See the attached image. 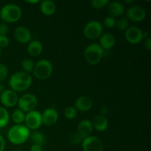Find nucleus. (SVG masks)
Segmentation results:
<instances>
[{
	"label": "nucleus",
	"mask_w": 151,
	"mask_h": 151,
	"mask_svg": "<svg viewBox=\"0 0 151 151\" xmlns=\"http://www.w3.org/2000/svg\"><path fill=\"white\" fill-rule=\"evenodd\" d=\"M42 44L37 40L30 41L27 47L29 54L33 57H37V56L40 55L42 52Z\"/></svg>",
	"instance_id": "21"
},
{
	"label": "nucleus",
	"mask_w": 151,
	"mask_h": 151,
	"mask_svg": "<svg viewBox=\"0 0 151 151\" xmlns=\"http://www.w3.org/2000/svg\"><path fill=\"white\" fill-rule=\"evenodd\" d=\"M82 147L84 151H103V145L101 140L94 136L83 139Z\"/></svg>",
	"instance_id": "8"
},
{
	"label": "nucleus",
	"mask_w": 151,
	"mask_h": 151,
	"mask_svg": "<svg viewBox=\"0 0 151 151\" xmlns=\"http://www.w3.org/2000/svg\"><path fill=\"white\" fill-rule=\"evenodd\" d=\"M52 65L49 60H41L35 65L33 73L35 78L39 80H46L51 76L52 73Z\"/></svg>",
	"instance_id": "5"
},
{
	"label": "nucleus",
	"mask_w": 151,
	"mask_h": 151,
	"mask_svg": "<svg viewBox=\"0 0 151 151\" xmlns=\"http://www.w3.org/2000/svg\"><path fill=\"white\" fill-rule=\"evenodd\" d=\"M108 124L109 122L106 116H102V115H97L94 118L92 126H94L97 131L102 132V131H106V128H108Z\"/></svg>",
	"instance_id": "19"
},
{
	"label": "nucleus",
	"mask_w": 151,
	"mask_h": 151,
	"mask_svg": "<svg viewBox=\"0 0 151 151\" xmlns=\"http://www.w3.org/2000/svg\"><path fill=\"white\" fill-rule=\"evenodd\" d=\"M14 36L16 41L22 44H26L30 41L31 33L25 27H18L14 30Z\"/></svg>",
	"instance_id": "14"
},
{
	"label": "nucleus",
	"mask_w": 151,
	"mask_h": 151,
	"mask_svg": "<svg viewBox=\"0 0 151 151\" xmlns=\"http://www.w3.org/2000/svg\"><path fill=\"white\" fill-rule=\"evenodd\" d=\"M83 139L81 137V136L78 135V134H73L72 135H70L69 138V142L72 145H78L79 143L82 142Z\"/></svg>",
	"instance_id": "29"
},
{
	"label": "nucleus",
	"mask_w": 151,
	"mask_h": 151,
	"mask_svg": "<svg viewBox=\"0 0 151 151\" xmlns=\"http://www.w3.org/2000/svg\"><path fill=\"white\" fill-rule=\"evenodd\" d=\"M13 151H21L20 150H13Z\"/></svg>",
	"instance_id": "39"
},
{
	"label": "nucleus",
	"mask_w": 151,
	"mask_h": 151,
	"mask_svg": "<svg viewBox=\"0 0 151 151\" xmlns=\"http://www.w3.org/2000/svg\"><path fill=\"white\" fill-rule=\"evenodd\" d=\"M9 28L6 24H0V35H6L8 33Z\"/></svg>",
	"instance_id": "33"
},
{
	"label": "nucleus",
	"mask_w": 151,
	"mask_h": 151,
	"mask_svg": "<svg viewBox=\"0 0 151 151\" xmlns=\"http://www.w3.org/2000/svg\"><path fill=\"white\" fill-rule=\"evenodd\" d=\"M116 24V22H115L114 18L111 17V16H108L104 20V26L106 28H113L114 27Z\"/></svg>",
	"instance_id": "31"
},
{
	"label": "nucleus",
	"mask_w": 151,
	"mask_h": 151,
	"mask_svg": "<svg viewBox=\"0 0 151 151\" xmlns=\"http://www.w3.org/2000/svg\"><path fill=\"white\" fill-rule=\"evenodd\" d=\"M24 114L20 109H16L12 114V119L17 125H20L21 123H22L24 121Z\"/></svg>",
	"instance_id": "24"
},
{
	"label": "nucleus",
	"mask_w": 151,
	"mask_h": 151,
	"mask_svg": "<svg viewBox=\"0 0 151 151\" xmlns=\"http://www.w3.org/2000/svg\"><path fill=\"white\" fill-rule=\"evenodd\" d=\"M22 9L15 4H5L0 10V18L6 23L18 22L22 17Z\"/></svg>",
	"instance_id": "3"
},
{
	"label": "nucleus",
	"mask_w": 151,
	"mask_h": 151,
	"mask_svg": "<svg viewBox=\"0 0 151 151\" xmlns=\"http://www.w3.org/2000/svg\"><path fill=\"white\" fill-rule=\"evenodd\" d=\"M1 103L6 107L11 108L16 106L18 103V95L14 91L11 89L4 90L0 96Z\"/></svg>",
	"instance_id": "11"
},
{
	"label": "nucleus",
	"mask_w": 151,
	"mask_h": 151,
	"mask_svg": "<svg viewBox=\"0 0 151 151\" xmlns=\"http://www.w3.org/2000/svg\"><path fill=\"white\" fill-rule=\"evenodd\" d=\"M100 46L103 50H110L116 44V38L112 34L106 33L100 38Z\"/></svg>",
	"instance_id": "17"
},
{
	"label": "nucleus",
	"mask_w": 151,
	"mask_h": 151,
	"mask_svg": "<svg viewBox=\"0 0 151 151\" xmlns=\"http://www.w3.org/2000/svg\"><path fill=\"white\" fill-rule=\"evenodd\" d=\"M29 128L23 125H16L12 127L7 133L8 139L12 144L21 145L24 143L29 137Z\"/></svg>",
	"instance_id": "2"
},
{
	"label": "nucleus",
	"mask_w": 151,
	"mask_h": 151,
	"mask_svg": "<svg viewBox=\"0 0 151 151\" xmlns=\"http://www.w3.org/2000/svg\"><path fill=\"white\" fill-rule=\"evenodd\" d=\"M92 100L88 97L82 96L76 100L75 103V109H78L80 111H87L92 107Z\"/></svg>",
	"instance_id": "16"
},
{
	"label": "nucleus",
	"mask_w": 151,
	"mask_h": 151,
	"mask_svg": "<svg viewBox=\"0 0 151 151\" xmlns=\"http://www.w3.org/2000/svg\"><path fill=\"white\" fill-rule=\"evenodd\" d=\"M125 39L130 44H139L142 41L143 32L139 28L137 27H131L125 31Z\"/></svg>",
	"instance_id": "10"
},
{
	"label": "nucleus",
	"mask_w": 151,
	"mask_h": 151,
	"mask_svg": "<svg viewBox=\"0 0 151 151\" xmlns=\"http://www.w3.org/2000/svg\"><path fill=\"white\" fill-rule=\"evenodd\" d=\"M9 45V39L6 35H0V48H5Z\"/></svg>",
	"instance_id": "32"
},
{
	"label": "nucleus",
	"mask_w": 151,
	"mask_h": 151,
	"mask_svg": "<svg viewBox=\"0 0 151 151\" xmlns=\"http://www.w3.org/2000/svg\"><path fill=\"white\" fill-rule=\"evenodd\" d=\"M128 24H129V23H128V20L127 19V18L122 17L116 22V27L119 30H125V29H127Z\"/></svg>",
	"instance_id": "27"
},
{
	"label": "nucleus",
	"mask_w": 151,
	"mask_h": 151,
	"mask_svg": "<svg viewBox=\"0 0 151 151\" xmlns=\"http://www.w3.org/2000/svg\"><path fill=\"white\" fill-rule=\"evenodd\" d=\"M22 66L24 70L25 71V72L28 73V72H31L33 71L35 63H34L33 60H31V59L26 58L22 61Z\"/></svg>",
	"instance_id": "25"
},
{
	"label": "nucleus",
	"mask_w": 151,
	"mask_h": 151,
	"mask_svg": "<svg viewBox=\"0 0 151 151\" xmlns=\"http://www.w3.org/2000/svg\"><path fill=\"white\" fill-rule=\"evenodd\" d=\"M27 2L30 3V4H37V3L39 2L38 0H35V1H27Z\"/></svg>",
	"instance_id": "38"
},
{
	"label": "nucleus",
	"mask_w": 151,
	"mask_h": 151,
	"mask_svg": "<svg viewBox=\"0 0 151 151\" xmlns=\"http://www.w3.org/2000/svg\"><path fill=\"white\" fill-rule=\"evenodd\" d=\"M29 137H30V141L32 145H38L41 147L44 144V142H45L44 137L41 133L34 132L31 135H29Z\"/></svg>",
	"instance_id": "22"
},
{
	"label": "nucleus",
	"mask_w": 151,
	"mask_h": 151,
	"mask_svg": "<svg viewBox=\"0 0 151 151\" xmlns=\"http://www.w3.org/2000/svg\"><path fill=\"white\" fill-rule=\"evenodd\" d=\"M4 91V86L1 83H0V93H2Z\"/></svg>",
	"instance_id": "37"
},
{
	"label": "nucleus",
	"mask_w": 151,
	"mask_h": 151,
	"mask_svg": "<svg viewBox=\"0 0 151 151\" xmlns=\"http://www.w3.org/2000/svg\"><path fill=\"white\" fill-rule=\"evenodd\" d=\"M64 116L69 119H72L77 116V110L73 106H69L64 111Z\"/></svg>",
	"instance_id": "26"
},
{
	"label": "nucleus",
	"mask_w": 151,
	"mask_h": 151,
	"mask_svg": "<svg viewBox=\"0 0 151 151\" xmlns=\"http://www.w3.org/2000/svg\"><path fill=\"white\" fill-rule=\"evenodd\" d=\"M108 10H109V14L113 18L122 16L124 13V11H125L124 6L121 3L118 2V1L111 2L109 4Z\"/></svg>",
	"instance_id": "18"
},
{
	"label": "nucleus",
	"mask_w": 151,
	"mask_h": 151,
	"mask_svg": "<svg viewBox=\"0 0 151 151\" xmlns=\"http://www.w3.org/2000/svg\"><path fill=\"white\" fill-rule=\"evenodd\" d=\"M32 78L25 72H16L10 77L9 80V86L11 90L18 92L25 91L30 86L32 83Z\"/></svg>",
	"instance_id": "1"
},
{
	"label": "nucleus",
	"mask_w": 151,
	"mask_h": 151,
	"mask_svg": "<svg viewBox=\"0 0 151 151\" xmlns=\"http://www.w3.org/2000/svg\"><path fill=\"white\" fill-rule=\"evenodd\" d=\"M10 116L7 111L2 107H0V128L5 127L8 124Z\"/></svg>",
	"instance_id": "23"
},
{
	"label": "nucleus",
	"mask_w": 151,
	"mask_h": 151,
	"mask_svg": "<svg viewBox=\"0 0 151 151\" xmlns=\"http://www.w3.org/2000/svg\"><path fill=\"white\" fill-rule=\"evenodd\" d=\"M93 126L92 123L91 121L87 120V119H84L82 120L78 126V133L77 134L79 136H81L83 139H85L86 137H89L90 134L92 132Z\"/></svg>",
	"instance_id": "15"
},
{
	"label": "nucleus",
	"mask_w": 151,
	"mask_h": 151,
	"mask_svg": "<svg viewBox=\"0 0 151 151\" xmlns=\"http://www.w3.org/2000/svg\"><path fill=\"white\" fill-rule=\"evenodd\" d=\"M41 12L46 16H51L54 14L56 10V5L54 1L50 0H44L40 5Z\"/></svg>",
	"instance_id": "20"
},
{
	"label": "nucleus",
	"mask_w": 151,
	"mask_h": 151,
	"mask_svg": "<svg viewBox=\"0 0 151 151\" xmlns=\"http://www.w3.org/2000/svg\"><path fill=\"white\" fill-rule=\"evenodd\" d=\"M127 16L131 21L141 22V21L144 20L146 16L145 10L141 6H132L128 8V11H127Z\"/></svg>",
	"instance_id": "12"
},
{
	"label": "nucleus",
	"mask_w": 151,
	"mask_h": 151,
	"mask_svg": "<svg viewBox=\"0 0 151 151\" xmlns=\"http://www.w3.org/2000/svg\"><path fill=\"white\" fill-rule=\"evenodd\" d=\"M103 31V25L97 21H91L86 25L83 34L88 39H97L102 35Z\"/></svg>",
	"instance_id": "7"
},
{
	"label": "nucleus",
	"mask_w": 151,
	"mask_h": 151,
	"mask_svg": "<svg viewBox=\"0 0 151 151\" xmlns=\"http://www.w3.org/2000/svg\"><path fill=\"white\" fill-rule=\"evenodd\" d=\"M1 48H0V55H1Z\"/></svg>",
	"instance_id": "40"
},
{
	"label": "nucleus",
	"mask_w": 151,
	"mask_h": 151,
	"mask_svg": "<svg viewBox=\"0 0 151 151\" xmlns=\"http://www.w3.org/2000/svg\"><path fill=\"white\" fill-rule=\"evenodd\" d=\"M103 55V50L99 44H91L86 48L84 57L91 65H96L100 61Z\"/></svg>",
	"instance_id": "4"
},
{
	"label": "nucleus",
	"mask_w": 151,
	"mask_h": 151,
	"mask_svg": "<svg viewBox=\"0 0 151 151\" xmlns=\"http://www.w3.org/2000/svg\"><path fill=\"white\" fill-rule=\"evenodd\" d=\"M145 46L146 49L147 50H151V38L147 37V38L145 39Z\"/></svg>",
	"instance_id": "34"
},
{
	"label": "nucleus",
	"mask_w": 151,
	"mask_h": 151,
	"mask_svg": "<svg viewBox=\"0 0 151 151\" xmlns=\"http://www.w3.org/2000/svg\"><path fill=\"white\" fill-rule=\"evenodd\" d=\"M109 3V0H92L91 1V5L94 8L100 9L107 5Z\"/></svg>",
	"instance_id": "28"
},
{
	"label": "nucleus",
	"mask_w": 151,
	"mask_h": 151,
	"mask_svg": "<svg viewBox=\"0 0 151 151\" xmlns=\"http://www.w3.org/2000/svg\"><path fill=\"white\" fill-rule=\"evenodd\" d=\"M8 69L7 66L3 63H0V82L3 81L7 76Z\"/></svg>",
	"instance_id": "30"
},
{
	"label": "nucleus",
	"mask_w": 151,
	"mask_h": 151,
	"mask_svg": "<svg viewBox=\"0 0 151 151\" xmlns=\"http://www.w3.org/2000/svg\"><path fill=\"white\" fill-rule=\"evenodd\" d=\"M18 106L22 111L30 112L38 106V100L34 94H26L22 95L18 100Z\"/></svg>",
	"instance_id": "6"
},
{
	"label": "nucleus",
	"mask_w": 151,
	"mask_h": 151,
	"mask_svg": "<svg viewBox=\"0 0 151 151\" xmlns=\"http://www.w3.org/2000/svg\"><path fill=\"white\" fill-rule=\"evenodd\" d=\"M25 124L29 129L36 130L41 127L42 124L41 114L37 111H32L25 115Z\"/></svg>",
	"instance_id": "9"
},
{
	"label": "nucleus",
	"mask_w": 151,
	"mask_h": 151,
	"mask_svg": "<svg viewBox=\"0 0 151 151\" xmlns=\"http://www.w3.org/2000/svg\"><path fill=\"white\" fill-rule=\"evenodd\" d=\"M30 151H42V148L38 145H32L30 148Z\"/></svg>",
	"instance_id": "36"
},
{
	"label": "nucleus",
	"mask_w": 151,
	"mask_h": 151,
	"mask_svg": "<svg viewBox=\"0 0 151 151\" xmlns=\"http://www.w3.org/2000/svg\"><path fill=\"white\" fill-rule=\"evenodd\" d=\"M42 123L47 126H51L55 124L58 119V113L57 111L52 108L47 109L41 114Z\"/></svg>",
	"instance_id": "13"
},
{
	"label": "nucleus",
	"mask_w": 151,
	"mask_h": 151,
	"mask_svg": "<svg viewBox=\"0 0 151 151\" xmlns=\"http://www.w3.org/2000/svg\"><path fill=\"white\" fill-rule=\"evenodd\" d=\"M4 147H5V142L2 136L0 134V151H4Z\"/></svg>",
	"instance_id": "35"
}]
</instances>
